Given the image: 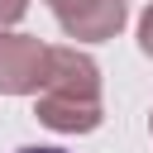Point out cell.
Wrapping results in <instances>:
<instances>
[{"label": "cell", "instance_id": "cell-1", "mask_svg": "<svg viewBox=\"0 0 153 153\" xmlns=\"http://www.w3.org/2000/svg\"><path fill=\"white\" fill-rule=\"evenodd\" d=\"M33 115H38V124H48L57 134H91V129H100V120H105L100 67L86 53H76V48H53Z\"/></svg>", "mask_w": 153, "mask_h": 153}, {"label": "cell", "instance_id": "cell-2", "mask_svg": "<svg viewBox=\"0 0 153 153\" xmlns=\"http://www.w3.org/2000/svg\"><path fill=\"white\" fill-rule=\"evenodd\" d=\"M48 43L33 33H0V96H38L48 76Z\"/></svg>", "mask_w": 153, "mask_h": 153}, {"label": "cell", "instance_id": "cell-3", "mask_svg": "<svg viewBox=\"0 0 153 153\" xmlns=\"http://www.w3.org/2000/svg\"><path fill=\"white\" fill-rule=\"evenodd\" d=\"M48 10L76 43H105L124 29V0H48Z\"/></svg>", "mask_w": 153, "mask_h": 153}, {"label": "cell", "instance_id": "cell-4", "mask_svg": "<svg viewBox=\"0 0 153 153\" xmlns=\"http://www.w3.org/2000/svg\"><path fill=\"white\" fill-rule=\"evenodd\" d=\"M24 10H29V0H0V33H5L14 19H24Z\"/></svg>", "mask_w": 153, "mask_h": 153}, {"label": "cell", "instance_id": "cell-5", "mask_svg": "<svg viewBox=\"0 0 153 153\" xmlns=\"http://www.w3.org/2000/svg\"><path fill=\"white\" fill-rule=\"evenodd\" d=\"M139 48L153 57V5L143 10V19H139Z\"/></svg>", "mask_w": 153, "mask_h": 153}, {"label": "cell", "instance_id": "cell-6", "mask_svg": "<svg viewBox=\"0 0 153 153\" xmlns=\"http://www.w3.org/2000/svg\"><path fill=\"white\" fill-rule=\"evenodd\" d=\"M19 153H62V148H43V143H33V148H19Z\"/></svg>", "mask_w": 153, "mask_h": 153}, {"label": "cell", "instance_id": "cell-7", "mask_svg": "<svg viewBox=\"0 0 153 153\" xmlns=\"http://www.w3.org/2000/svg\"><path fill=\"white\" fill-rule=\"evenodd\" d=\"M148 129H153V115H148Z\"/></svg>", "mask_w": 153, "mask_h": 153}]
</instances>
